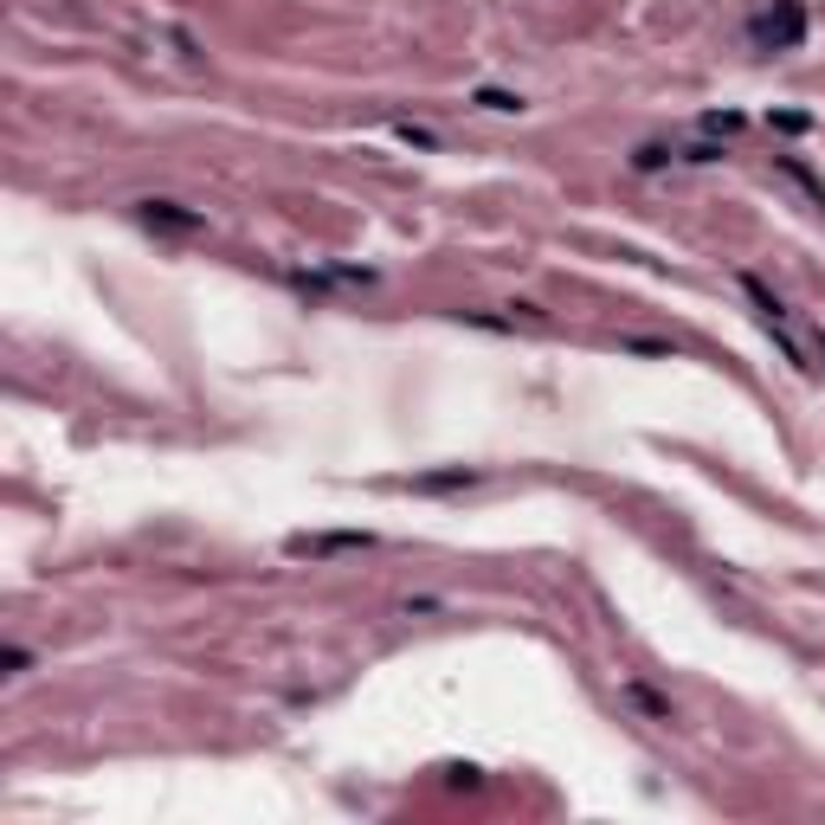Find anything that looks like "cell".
Here are the masks:
<instances>
[{
  "instance_id": "1",
  "label": "cell",
  "mask_w": 825,
  "mask_h": 825,
  "mask_svg": "<svg viewBox=\"0 0 825 825\" xmlns=\"http://www.w3.org/2000/svg\"><path fill=\"white\" fill-rule=\"evenodd\" d=\"M793 39H800V7L793 0H780L774 13L755 20V46H793Z\"/></svg>"
},
{
  "instance_id": "2",
  "label": "cell",
  "mask_w": 825,
  "mask_h": 825,
  "mask_svg": "<svg viewBox=\"0 0 825 825\" xmlns=\"http://www.w3.org/2000/svg\"><path fill=\"white\" fill-rule=\"evenodd\" d=\"M142 219L148 226H175V232H201V213H188L175 201H142Z\"/></svg>"
},
{
  "instance_id": "3",
  "label": "cell",
  "mask_w": 825,
  "mask_h": 825,
  "mask_svg": "<svg viewBox=\"0 0 825 825\" xmlns=\"http://www.w3.org/2000/svg\"><path fill=\"white\" fill-rule=\"evenodd\" d=\"M625 703H632L638 716H651V722H678V709H671V703H665L651 684H625Z\"/></svg>"
},
{
  "instance_id": "4",
  "label": "cell",
  "mask_w": 825,
  "mask_h": 825,
  "mask_svg": "<svg viewBox=\"0 0 825 825\" xmlns=\"http://www.w3.org/2000/svg\"><path fill=\"white\" fill-rule=\"evenodd\" d=\"M343 549H368V536H297L290 554H343Z\"/></svg>"
},
{
  "instance_id": "5",
  "label": "cell",
  "mask_w": 825,
  "mask_h": 825,
  "mask_svg": "<svg viewBox=\"0 0 825 825\" xmlns=\"http://www.w3.org/2000/svg\"><path fill=\"white\" fill-rule=\"evenodd\" d=\"M780 175H787V181H793V188H800V194H806L813 206H825V188L813 181V175H806V168H800V162H780Z\"/></svg>"
},
{
  "instance_id": "6",
  "label": "cell",
  "mask_w": 825,
  "mask_h": 825,
  "mask_svg": "<svg viewBox=\"0 0 825 825\" xmlns=\"http://www.w3.org/2000/svg\"><path fill=\"white\" fill-rule=\"evenodd\" d=\"M478 104H483V110H503V117H510V110H523V97H510V91H478Z\"/></svg>"
}]
</instances>
